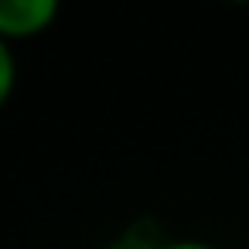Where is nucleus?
I'll return each mask as SVG.
<instances>
[{
    "instance_id": "f257e3e1",
    "label": "nucleus",
    "mask_w": 249,
    "mask_h": 249,
    "mask_svg": "<svg viewBox=\"0 0 249 249\" xmlns=\"http://www.w3.org/2000/svg\"><path fill=\"white\" fill-rule=\"evenodd\" d=\"M62 11V0H0V38L24 41L45 35Z\"/></svg>"
},
{
    "instance_id": "20e7f679",
    "label": "nucleus",
    "mask_w": 249,
    "mask_h": 249,
    "mask_svg": "<svg viewBox=\"0 0 249 249\" xmlns=\"http://www.w3.org/2000/svg\"><path fill=\"white\" fill-rule=\"evenodd\" d=\"M222 4H239L242 7V4H249V0H222Z\"/></svg>"
},
{
    "instance_id": "7ed1b4c3",
    "label": "nucleus",
    "mask_w": 249,
    "mask_h": 249,
    "mask_svg": "<svg viewBox=\"0 0 249 249\" xmlns=\"http://www.w3.org/2000/svg\"><path fill=\"white\" fill-rule=\"evenodd\" d=\"M171 249H212V246H201V242H178V246H171Z\"/></svg>"
},
{
    "instance_id": "f03ea898",
    "label": "nucleus",
    "mask_w": 249,
    "mask_h": 249,
    "mask_svg": "<svg viewBox=\"0 0 249 249\" xmlns=\"http://www.w3.org/2000/svg\"><path fill=\"white\" fill-rule=\"evenodd\" d=\"M14 86H18V62H14L11 41L0 38V113H4V106L11 103Z\"/></svg>"
}]
</instances>
